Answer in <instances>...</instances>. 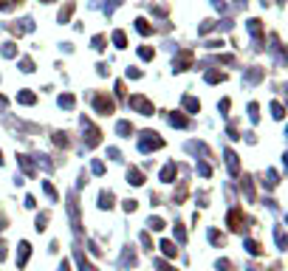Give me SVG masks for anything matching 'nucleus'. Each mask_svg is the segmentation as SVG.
I'll use <instances>...</instances> for the list:
<instances>
[{
  "label": "nucleus",
  "mask_w": 288,
  "mask_h": 271,
  "mask_svg": "<svg viewBox=\"0 0 288 271\" xmlns=\"http://www.w3.org/2000/svg\"><path fill=\"white\" fill-rule=\"evenodd\" d=\"M96 108H99L102 113H111L113 111V102H111V99H96Z\"/></svg>",
  "instance_id": "obj_1"
},
{
  "label": "nucleus",
  "mask_w": 288,
  "mask_h": 271,
  "mask_svg": "<svg viewBox=\"0 0 288 271\" xmlns=\"http://www.w3.org/2000/svg\"><path fill=\"white\" fill-rule=\"evenodd\" d=\"M133 105H136L139 111H144V113H150V111H153V108H150V105H147L144 99H133Z\"/></svg>",
  "instance_id": "obj_2"
},
{
  "label": "nucleus",
  "mask_w": 288,
  "mask_h": 271,
  "mask_svg": "<svg viewBox=\"0 0 288 271\" xmlns=\"http://www.w3.org/2000/svg\"><path fill=\"white\" fill-rule=\"evenodd\" d=\"M71 12H74V6H71V3H68V6H65L63 12H60V23H65V20H68V17H71Z\"/></svg>",
  "instance_id": "obj_3"
},
{
  "label": "nucleus",
  "mask_w": 288,
  "mask_h": 271,
  "mask_svg": "<svg viewBox=\"0 0 288 271\" xmlns=\"http://www.w3.org/2000/svg\"><path fill=\"white\" fill-rule=\"evenodd\" d=\"M99 201H102L99 207H102V209H108V207H111V201H113V198H111V192H102V198H99Z\"/></svg>",
  "instance_id": "obj_4"
},
{
  "label": "nucleus",
  "mask_w": 288,
  "mask_h": 271,
  "mask_svg": "<svg viewBox=\"0 0 288 271\" xmlns=\"http://www.w3.org/2000/svg\"><path fill=\"white\" fill-rule=\"evenodd\" d=\"M113 43H116L119 48H125V34H122V32H116V34H113Z\"/></svg>",
  "instance_id": "obj_5"
},
{
  "label": "nucleus",
  "mask_w": 288,
  "mask_h": 271,
  "mask_svg": "<svg viewBox=\"0 0 288 271\" xmlns=\"http://www.w3.org/2000/svg\"><path fill=\"white\" fill-rule=\"evenodd\" d=\"M136 23H139V26H136V29H139V32H142V34H150V26H147V23H144V20H136Z\"/></svg>",
  "instance_id": "obj_6"
},
{
  "label": "nucleus",
  "mask_w": 288,
  "mask_h": 271,
  "mask_svg": "<svg viewBox=\"0 0 288 271\" xmlns=\"http://www.w3.org/2000/svg\"><path fill=\"white\" fill-rule=\"evenodd\" d=\"M60 105H65V108H68V105H74V99H71V96H60Z\"/></svg>",
  "instance_id": "obj_7"
}]
</instances>
